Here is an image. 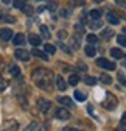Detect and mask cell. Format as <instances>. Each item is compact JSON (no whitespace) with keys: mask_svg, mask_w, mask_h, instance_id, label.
I'll use <instances>...</instances> for the list:
<instances>
[{"mask_svg":"<svg viewBox=\"0 0 126 131\" xmlns=\"http://www.w3.org/2000/svg\"><path fill=\"white\" fill-rule=\"evenodd\" d=\"M31 78L36 83L37 88L41 89H50L52 88V81H53V73L48 69H36L31 73Z\"/></svg>","mask_w":126,"mask_h":131,"instance_id":"obj_1","label":"cell"},{"mask_svg":"<svg viewBox=\"0 0 126 131\" xmlns=\"http://www.w3.org/2000/svg\"><path fill=\"white\" fill-rule=\"evenodd\" d=\"M97 64L100 66V67L106 69V70H114V69H115V64H114L112 61L104 59V58H98V59H97Z\"/></svg>","mask_w":126,"mask_h":131,"instance_id":"obj_2","label":"cell"},{"mask_svg":"<svg viewBox=\"0 0 126 131\" xmlns=\"http://www.w3.org/2000/svg\"><path fill=\"white\" fill-rule=\"evenodd\" d=\"M104 108L106 109H114L115 106H117V98L112 95V94H107V97H106V100H104Z\"/></svg>","mask_w":126,"mask_h":131,"instance_id":"obj_3","label":"cell"},{"mask_svg":"<svg viewBox=\"0 0 126 131\" xmlns=\"http://www.w3.org/2000/svg\"><path fill=\"white\" fill-rule=\"evenodd\" d=\"M14 56L17 58V59H20V61H28L30 56H31V53L27 52V50H23V48H17L16 53H14Z\"/></svg>","mask_w":126,"mask_h":131,"instance_id":"obj_4","label":"cell"},{"mask_svg":"<svg viewBox=\"0 0 126 131\" xmlns=\"http://www.w3.org/2000/svg\"><path fill=\"white\" fill-rule=\"evenodd\" d=\"M37 106H39V109L42 112H48L50 108H52V102L45 100V98H39V100H37Z\"/></svg>","mask_w":126,"mask_h":131,"instance_id":"obj_5","label":"cell"},{"mask_svg":"<svg viewBox=\"0 0 126 131\" xmlns=\"http://www.w3.org/2000/svg\"><path fill=\"white\" fill-rule=\"evenodd\" d=\"M55 116H56L59 120H67V119H70V112H69L66 108H58Z\"/></svg>","mask_w":126,"mask_h":131,"instance_id":"obj_6","label":"cell"},{"mask_svg":"<svg viewBox=\"0 0 126 131\" xmlns=\"http://www.w3.org/2000/svg\"><path fill=\"white\" fill-rule=\"evenodd\" d=\"M0 38H2L3 41H9L12 39V31L9 28H3L2 31H0Z\"/></svg>","mask_w":126,"mask_h":131,"instance_id":"obj_7","label":"cell"},{"mask_svg":"<svg viewBox=\"0 0 126 131\" xmlns=\"http://www.w3.org/2000/svg\"><path fill=\"white\" fill-rule=\"evenodd\" d=\"M106 19H107L109 24H112V25H117L120 22V19L117 17V14H114V13H107L106 14Z\"/></svg>","mask_w":126,"mask_h":131,"instance_id":"obj_8","label":"cell"},{"mask_svg":"<svg viewBox=\"0 0 126 131\" xmlns=\"http://www.w3.org/2000/svg\"><path fill=\"white\" fill-rule=\"evenodd\" d=\"M25 131H44V128H42V125H41V123L33 122V123H30V125L27 126V129H25Z\"/></svg>","mask_w":126,"mask_h":131,"instance_id":"obj_9","label":"cell"},{"mask_svg":"<svg viewBox=\"0 0 126 131\" xmlns=\"http://www.w3.org/2000/svg\"><path fill=\"white\" fill-rule=\"evenodd\" d=\"M28 41H30V44L31 45H41V38L37 36V35H33V33H31V35L28 36Z\"/></svg>","mask_w":126,"mask_h":131,"instance_id":"obj_10","label":"cell"},{"mask_svg":"<svg viewBox=\"0 0 126 131\" xmlns=\"http://www.w3.org/2000/svg\"><path fill=\"white\" fill-rule=\"evenodd\" d=\"M12 41H14V45H23V42H25V36L22 35V33H19V35H16V36L12 38Z\"/></svg>","mask_w":126,"mask_h":131,"instance_id":"obj_11","label":"cell"},{"mask_svg":"<svg viewBox=\"0 0 126 131\" xmlns=\"http://www.w3.org/2000/svg\"><path fill=\"white\" fill-rule=\"evenodd\" d=\"M56 86H58L59 91H66L67 84H66V81H64V78H62V77H56Z\"/></svg>","mask_w":126,"mask_h":131,"instance_id":"obj_12","label":"cell"},{"mask_svg":"<svg viewBox=\"0 0 126 131\" xmlns=\"http://www.w3.org/2000/svg\"><path fill=\"white\" fill-rule=\"evenodd\" d=\"M58 102H59L61 105H64V106H69V108L73 106V102L70 100L69 97H59V98H58Z\"/></svg>","mask_w":126,"mask_h":131,"instance_id":"obj_13","label":"cell"},{"mask_svg":"<svg viewBox=\"0 0 126 131\" xmlns=\"http://www.w3.org/2000/svg\"><path fill=\"white\" fill-rule=\"evenodd\" d=\"M31 53H33L34 56H37V58H41V59H44V61H47V59H48L47 53H45V52H41V50H37V48H34V50L31 52Z\"/></svg>","mask_w":126,"mask_h":131,"instance_id":"obj_14","label":"cell"},{"mask_svg":"<svg viewBox=\"0 0 126 131\" xmlns=\"http://www.w3.org/2000/svg\"><path fill=\"white\" fill-rule=\"evenodd\" d=\"M86 55H87V56H95V55H97L95 45H87V47H86Z\"/></svg>","mask_w":126,"mask_h":131,"instance_id":"obj_15","label":"cell"},{"mask_svg":"<svg viewBox=\"0 0 126 131\" xmlns=\"http://www.w3.org/2000/svg\"><path fill=\"white\" fill-rule=\"evenodd\" d=\"M111 55L115 58V59H120V58H123L124 55H123V52L120 50V48H112V50H111Z\"/></svg>","mask_w":126,"mask_h":131,"instance_id":"obj_16","label":"cell"},{"mask_svg":"<svg viewBox=\"0 0 126 131\" xmlns=\"http://www.w3.org/2000/svg\"><path fill=\"white\" fill-rule=\"evenodd\" d=\"M73 95H75V98H76L78 102H84L86 98H87V97H86V94H84V92H81V91H75V94H73Z\"/></svg>","mask_w":126,"mask_h":131,"instance_id":"obj_17","label":"cell"},{"mask_svg":"<svg viewBox=\"0 0 126 131\" xmlns=\"http://www.w3.org/2000/svg\"><path fill=\"white\" fill-rule=\"evenodd\" d=\"M12 5H14V8L23 9V8H25V5H27V0H14V2H12Z\"/></svg>","mask_w":126,"mask_h":131,"instance_id":"obj_18","label":"cell"},{"mask_svg":"<svg viewBox=\"0 0 126 131\" xmlns=\"http://www.w3.org/2000/svg\"><path fill=\"white\" fill-rule=\"evenodd\" d=\"M41 33H42V38H45V39H50V31H48V28H47L45 25H41Z\"/></svg>","mask_w":126,"mask_h":131,"instance_id":"obj_19","label":"cell"},{"mask_svg":"<svg viewBox=\"0 0 126 131\" xmlns=\"http://www.w3.org/2000/svg\"><path fill=\"white\" fill-rule=\"evenodd\" d=\"M112 36H114V31H112V30H107V28L101 33V38H103V39H111Z\"/></svg>","mask_w":126,"mask_h":131,"instance_id":"obj_20","label":"cell"},{"mask_svg":"<svg viewBox=\"0 0 126 131\" xmlns=\"http://www.w3.org/2000/svg\"><path fill=\"white\" fill-rule=\"evenodd\" d=\"M100 16H101V11H100V9H92V11H90V17H92V20H98Z\"/></svg>","mask_w":126,"mask_h":131,"instance_id":"obj_21","label":"cell"},{"mask_svg":"<svg viewBox=\"0 0 126 131\" xmlns=\"http://www.w3.org/2000/svg\"><path fill=\"white\" fill-rule=\"evenodd\" d=\"M44 48H45V52L48 53V55H53V53L56 52V47H55V45H52V44H45V45H44Z\"/></svg>","mask_w":126,"mask_h":131,"instance_id":"obj_22","label":"cell"},{"mask_svg":"<svg viewBox=\"0 0 126 131\" xmlns=\"http://www.w3.org/2000/svg\"><path fill=\"white\" fill-rule=\"evenodd\" d=\"M9 73L12 77H19L20 75V69L17 67V66H11V67H9Z\"/></svg>","mask_w":126,"mask_h":131,"instance_id":"obj_23","label":"cell"},{"mask_svg":"<svg viewBox=\"0 0 126 131\" xmlns=\"http://www.w3.org/2000/svg\"><path fill=\"white\" fill-rule=\"evenodd\" d=\"M69 83H70L72 86H76L78 83H80V77H78V75H70V78H69Z\"/></svg>","mask_w":126,"mask_h":131,"instance_id":"obj_24","label":"cell"},{"mask_svg":"<svg viewBox=\"0 0 126 131\" xmlns=\"http://www.w3.org/2000/svg\"><path fill=\"white\" fill-rule=\"evenodd\" d=\"M100 80L103 81L104 84H111L112 83V78L109 77V75H106V73H101V77H100Z\"/></svg>","mask_w":126,"mask_h":131,"instance_id":"obj_25","label":"cell"},{"mask_svg":"<svg viewBox=\"0 0 126 131\" xmlns=\"http://www.w3.org/2000/svg\"><path fill=\"white\" fill-rule=\"evenodd\" d=\"M6 126H9L6 131H16L19 125H17V122H14V120H8V125H6Z\"/></svg>","mask_w":126,"mask_h":131,"instance_id":"obj_26","label":"cell"},{"mask_svg":"<svg viewBox=\"0 0 126 131\" xmlns=\"http://www.w3.org/2000/svg\"><path fill=\"white\" fill-rule=\"evenodd\" d=\"M89 25H90V28H92V30H97V28H100V27L103 25V22L98 19V20H93V22H90Z\"/></svg>","mask_w":126,"mask_h":131,"instance_id":"obj_27","label":"cell"},{"mask_svg":"<svg viewBox=\"0 0 126 131\" xmlns=\"http://www.w3.org/2000/svg\"><path fill=\"white\" fill-rule=\"evenodd\" d=\"M70 44H72V47L75 48V50H76V48H80V41H78L76 36H73V38L70 39Z\"/></svg>","mask_w":126,"mask_h":131,"instance_id":"obj_28","label":"cell"},{"mask_svg":"<svg viewBox=\"0 0 126 131\" xmlns=\"http://www.w3.org/2000/svg\"><path fill=\"white\" fill-rule=\"evenodd\" d=\"M117 42H118L121 47H126V36H124V35H120V36H117Z\"/></svg>","mask_w":126,"mask_h":131,"instance_id":"obj_29","label":"cell"},{"mask_svg":"<svg viewBox=\"0 0 126 131\" xmlns=\"http://www.w3.org/2000/svg\"><path fill=\"white\" fill-rule=\"evenodd\" d=\"M84 81L89 86H93V84L97 83V78H93V77H84Z\"/></svg>","mask_w":126,"mask_h":131,"instance_id":"obj_30","label":"cell"},{"mask_svg":"<svg viewBox=\"0 0 126 131\" xmlns=\"http://www.w3.org/2000/svg\"><path fill=\"white\" fill-rule=\"evenodd\" d=\"M87 42L89 44H97L98 42V38L95 35H87Z\"/></svg>","mask_w":126,"mask_h":131,"instance_id":"obj_31","label":"cell"},{"mask_svg":"<svg viewBox=\"0 0 126 131\" xmlns=\"http://www.w3.org/2000/svg\"><path fill=\"white\" fill-rule=\"evenodd\" d=\"M2 20L3 22H9V24H14L16 22V19L12 17V16H2Z\"/></svg>","mask_w":126,"mask_h":131,"instance_id":"obj_32","label":"cell"},{"mask_svg":"<svg viewBox=\"0 0 126 131\" xmlns=\"http://www.w3.org/2000/svg\"><path fill=\"white\" fill-rule=\"evenodd\" d=\"M118 81H121V84L126 86V77H124L123 73H118Z\"/></svg>","mask_w":126,"mask_h":131,"instance_id":"obj_33","label":"cell"},{"mask_svg":"<svg viewBox=\"0 0 126 131\" xmlns=\"http://www.w3.org/2000/svg\"><path fill=\"white\" fill-rule=\"evenodd\" d=\"M66 36H67V31H64V30H61V31L58 33V38H59V39H64Z\"/></svg>","mask_w":126,"mask_h":131,"instance_id":"obj_34","label":"cell"},{"mask_svg":"<svg viewBox=\"0 0 126 131\" xmlns=\"http://www.w3.org/2000/svg\"><path fill=\"white\" fill-rule=\"evenodd\" d=\"M6 86H8V83H6L5 80H2V78H0V91H3Z\"/></svg>","mask_w":126,"mask_h":131,"instance_id":"obj_35","label":"cell"},{"mask_svg":"<svg viewBox=\"0 0 126 131\" xmlns=\"http://www.w3.org/2000/svg\"><path fill=\"white\" fill-rule=\"evenodd\" d=\"M23 13H27V14H31V13H33V9H31V6L30 5H25V8L22 9Z\"/></svg>","mask_w":126,"mask_h":131,"instance_id":"obj_36","label":"cell"},{"mask_svg":"<svg viewBox=\"0 0 126 131\" xmlns=\"http://www.w3.org/2000/svg\"><path fill=\"white\" fill-rule=\"evenodd\" d=\"M121 129H126V114H123V119H121Z\"/></svg>","mask_w":126,"mask_h":131,"instance_id":"obj_37","label":"cell"},{"mask_svg":"<svg viewBox=\"0 0 126 131\" xmlns=\"http://www.w3.org/2000/svg\"><path fill=\"white\" fill-rule=\"evenodd\" d=\"M115 3H117L118 6H123V8H126V2H124V0H115Z\"/></svg>","mask_w":126,"mask_h":131,"instance_id":"obj_38","label":"cell"},{"mask_svg":"<svg viewBox=\"0 0 126 131\" xmlns=\"http://www.w3.org/2000/svg\"><path fill=\"white\" fill-rule=\"evenodd\" d=\"M59 45H61V48H62L64 52H67V53H72V50H70V48H67V45H66V44H59Z\"/></svg>","mask_w":126,"mask_h":131,"instance_id":"obj_39","label":"cell"},{"mask_svg":"<svg viewBox=\"0 0 126 131\" xmlns=\"http://www.w3.org/2000/svg\"><path fill=\"white\" fill-rule=\"evenodd\" d=\"M61 14L64 16V17H67V16H70V11H69V9H62V11H61Z\"/></svg>","mask_w":126,"mask_h":131,"instance_id":"obj_40","label":"cell"},{"mask_svg":"<svg viewBox=\"0 0 126 131\" xmlns=\"http://www.w3.org/2000/svg\"><path fill=\"white\" fill-rule=\"evenodd\" d=\"M48 9H50V11H55V9H56V3H55V2H52V3L48 5Z\"/></svg>","mask_w":126,"mask_h":131,"instance_id":"obj_41","label":"cell"},{"mask_svg":"<svg viewBox=\"0 0 126 131\" xmlns=\"http://www.w3.org/2000/svg\"><path fill=\"white\" fill-rule=\"evenodd\" d=\"M44 9H45V6H39V8H37V13H42Z\"/></svg>","mask_w":126,"mask_h":131,"instance_id":"obj_42","label":"cell"},{"mask_svg":"<svg viewBox=\"0 0 126 131\" xmlns=\"http://www.w3.org/2000/svg\"><path fill=\"white\" fill-rule=\"evenodd\" d=\"M66 131H80V129H76V128H67Z\"/></svg>","mask_w":126,"mask_h":131,"instance_id":"obj_43","label":"cell"},{"mask_svg":"<svg viewBox=\"0 0 126 131\" xmlns=\"http://www.w3.org/2000/svg\"><path fill=\"white\" fill-rule=\"evenodd\" d=\"M2 2H3V3H9V2H11V0H2Z\"/></svg>","mask_w":126,"mask_h":131,"instance_id":"obj_44","label":"cell"},{"mask_svg":"<svg viewBox=\"0 0 126 131\" xmlns=\"http://www.w3.org/2000/svg\"><path fill=\"white\" fill-rule=\"evenodd\" d=\"M123 33H124V36H126V27H124V28H123Z\"/></svg>","mask_w":126,"mask_h":131,"instance_id":"obj_45","label":"cell"},{"mask_svg":"<svg viewBox=\"0 0 126 131\" xmlns=\"http://www.w3.org/2000/svg\"><path fill=\"white\" fill-rule=\"evenodd\" d=\"M115 131H123V129H120V128H117V129H115Z\"/></svg>","mask_w":126,"mask_h":131,"instance_id":"obj_46","label":"cell"},{"mask_svg":"<svg viewBox=\"0 0 126 131\" xmlns=\"http://www.w3.org/2000/svg\"><path fill=\"white\" fill-rule=\"evenodd\" d=\"M95 2H103V0H95Z\"/></svg>","mask_w":126,"mask_h":131,"instance_id":"obj_47","label":"cell"}]
</instances>
